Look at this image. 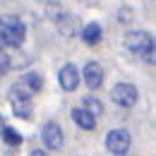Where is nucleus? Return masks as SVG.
<instances>
[{"instance_id":"obj_5","label":"nucleus","mask_w":156,"mask_h":156,"mask_svg":"<svg viewBox=\"0 0 156 156\" xmlns=\"http://www.w3.org/2000/svg\"><path fill=\"white\" fill-rule=\"evenodd\" d=\"M41 139H43V147H46V149H51V151L62 149V142H65L62 127H60L55 120H48V122L41 127Z\"/></svg>"},{"instance_id":"obj_13","label":"nucleus","mask_w":156,"mask_h":156,"mask_svg":"<svg viewBox=\"0 0 156 156\" xmlns=\"http://www.w3.org/2000/svg\"><path fill=\"white\" fill-rule=\"evenodd\" d=\"M2 139H5L7 144H12V147H17V144H22V135L17 132V130H12V127H7V130L2 132Z\"/></svg>"},{"instance_id":"obj_17","label":"nucleus","mask_w":156,"mask_h":156,"mask_svg":"<svg viewBox=\"0 0 156 156\" xmlns=\"http://www.w3.org/2000/svg\"><path fill=\"white\" fill-rule=\"evenodd\" d=\"M31 156H48V154H46L43 149H34V151H31Z\"/></svg>"},{"instance_id":"obj_14","label":"nucleus","mask_w":156,"mask_h":156,"mask_svg":"<svg viewBox=\"0 0 156 156\" xmlns=\"http://www.w3.org/2000/svg\"><path fill=\"white\" fill-rule=\"evenodd\" d=\"M10 65H12V62H10V55H7V51L0 46V77H2V75L10 70Z\"/></svg>"},{"instance_id":"obj_15","label":"nucleus","mask_w":156,"mask_h":156,"mask_svg":"<svg viewBox=\"0 0 156 156\" xmlns=\"http://www.w3.org/2000/svg\"><path fill=\"white\" fill-rule=\"evenodd\" d=\"M142 60H144V62H149V65H156V39L151 41V46L147 48V53L142 55Z\"/></svg>"},{"instance_id":"obj_4","label":"nucleus","mask_w":156,"mask_h":156,"mask_svg":"<svg viewBox=\"0 0 156 156\" xmlns=\"http://www.w3.org/2000/svg\"><path fill=\"white\" fill-rule=\"evenodd\" d=\"M111 98H113V103L120 106V108H132L137 103V98H139V91H137L135 84L120 82V84H115V87L111 89Z\"/></svg>"},{"instance_id":"obj_16","label":"nucleus","mask_w":156,"mask_h":156,"mask_svg":"<svg viewBox=\"0 0 156 156\" xmlns=\"http://www.w3.org/2000/svg\"><path fill=\"white\" fill-rule=\"evenodd\" d=\"M5 130H7V122H5V118L0 115V137H2V132H5Z\"/></svg>"},{"instance_id":"obj_9","label":"nucleus","mask_w":156,"mask_h":156,"mask_svg":"<svg viewBox=\"0 0 156 156\" xmlns=\"http://www.w3.org/2000/svg\"><path fill=\"white\" fill-rule=\"evenodd\" d=\"M72 120L77 122V127H82V130H87V132H91V130H96V115H91L89 111H84L82 106L79 108H72Z\"/></svg>"},{"instance_id":"obj_1","label":"nucleus","mask_w":156,"mask_h":156,"mask_svg":"<svg viewBox=\"0 0 156 156\" xmlns=\"http://www.w3.org/2000/svg\"><path fill=\"white\" fill-rule=\"evenodd\" d=\"M7 98H10V106H12V113H15L17 118H22V120L31 118V111H34V103H31L34 91H31L24 82L12 84L10 91H7Z\"/></svg>"},{"instance_id":"obj_11","label":"nucleus","mask_w":156,"mask_h":156,"mask_svg":"<svg viewBox=\"0 0 156 156\" xmlns=\"http://www.w3.org/2000/svg\"><path fill=\"white\" fill-rule=\"evenodd\" d=\"M82 108L89 111L91 115H96V118L103 115V103H101L96 96H84V98H82Z\"/></svg>"},{"instance_id":"obj_3","label":"nucleus","mask_w":156,"mask_h":156,"mask_svg":"<svg viewBox=\"0 0 156 156\" xmlns=\"http://www.w3.org/2000/svg\"><path fill=\"white\" fill-rule=\"evenodd\" d=\"M130 144H132V139H130V132L125 127H115L106 135V149L115 156H125L130 151Z\"/></svg>"},{"instance_id":"obj_7","label":"nucleus","mask_w":156,"mask_h":156,"mask_svg":"<svg viewBox=\"0 0 156 156\" xmlns=\"http://www.w3.org/2000/svg\"><path fill=\"white\" fill-rule=\"evenodd\" d=\"M58 82L65 91H75L79 87V70L72 65V62H65L58 72Z\"/></svg>"},{"instance_id":"obj_10","label":"nucleus","mask_w":156,"mask_h":156,"mask_svg":"<svg viewBox=\"0 0 156 156\" xmlns=\"http://www.w3.org/2000/svg\"><path fill=\"white\" fill-rule=\"evenodd\" d=\"M103 36V31H101V27H98L96 22H89L84 29H82V41L87 43V46H96L98 41Z\"/></svg>"},{"instance_id":"obj_12","label":"nucleus","mask_w":156,"mask_h":156,"mask_svg":"<svg viewBox=\"0 0 156 156\" xmlns=\"http://www.w3.org/2000/svg\"><path fill=\"white\" fill-rule=\"evenodd\" d=\"M34 94H39L41 89H43V79H41V75H36V72H29V75H24V79H22Z\"/></svg>"},{"instance_id":"obj_6","label":"nucleus","mask_w":156,"mask_h":156,"mask_svg":"<svg viewBox=\"0 0 156 156\" xmlns=\"http://www.w3.org/2000/svg\"><path fill=\"white\" fill-rule=\"evenodd\" d=\"M151 41H154V36L151 34H147V31H130L127 36H125V48L130 51V53H135V55H144L147 53V48L151 46Z\"/></svg>"},{"instance_id":"obj_8","label":"nucleus","mask_w":156,"mask_h":156,"mask_svg":"<svg viewBox=\"0 0 156 156\" xmlns=\"http://www.w3.org/2000/svg\"><path fill=\"white\" fill-rule=\"evenodd\" d=\"M82 77H84V84H87L89 89H98V87L103 84V67L98 65L96 60H91V62L84 65Z\"/></svg>"},{"instance_id":"obj_2","label":"nucleus","mask_w":156,"mask_h":156,"mask_svg":"<svg viewBox=\"0 0 156 156\" xmlns=\"http://www.w3.org/2000/svg\"><path fill=\"white\" fill-rule=\"evenodd\" d=\"M27 36V27L17 15H2L0 17V41L10 48H20Z\"/></svg>"}]
</instances>
